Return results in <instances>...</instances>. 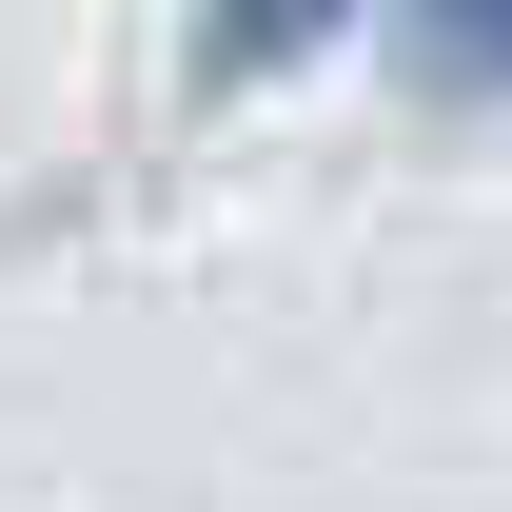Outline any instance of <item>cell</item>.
Returning a JSON list of instances; mask_svg holds the SVG:
<instances>
[{
    "label": "cell",
    "instance_id": "cell-1",
    "mask_svg": "<svg viewBox=\"0 0 512 512\" xmlns=\"http://www.w3.org/2000/svg\"><path fill=\"white\" fill-rule=\"evenodd\" d=\"M335 20H355V0H217V20H197V79H276V60H316Z\"/></svg>",
    "mask_w": 512,
    "mask_h": 512
},
{
    "label": "cell",
    "instance_id": "cell-2",
    "mask_svg": "<svg viewBox=\"0 0 512 512\" xmlns=\"http://www.w3.org/2000/svg\"><path fill=\"white\" fill-rule=\"evenodd\" d=\"M414 79H512V0H394Z\"/></svg>",
    "mask_w": 512,
    "mask_h": 512
}]
</instances>
